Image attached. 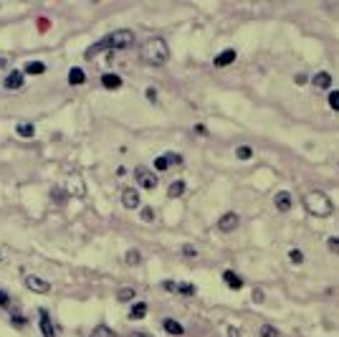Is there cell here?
Returning a JSON list of instances; mask_svg holds the SVG:
<instances>
[{
    "label": "cell",
    "mask_w": 339,
    "mask_h": 337,
    "mask_svg": "<svg viewBox=\"0 0 339 337\" xmlns=\"http://www.w3.org/2000/svg\"><path fill=\"white\" fill-rule=\"evenodd\" d=\"M132 44H134V33H132L129 28H119V30H114V33L104 36V38L96 41L94 46H89V48L84 51V56H86V58H94V56H99L101 51H122V48H129Z\"/></svg>",
    "instance_id": "obj_1"
},
{
    "label": "cell",
    "mask_w": 339,
    "mask_h": 337,
    "mask_svg": "<svg viewBox=\"0 0 339 337\" xmlns=\"http://www.w3.org/2000/svg\"><path fill=\"white\" fill-rule=\"evenodd\" d=\"M170 58V48L165 44V38H160V36H149V38L142 41L139 46V61L147 64V66H162L167 64Z\"/></svg>",
    "instance_id": "obj_2"
},
{
    "label": "cell",
    "mask_w": 339,
    "mask_h": 337,
    "mask_svg": "<svg viewBox=\"0 0 339 337\" xmlns=\"http://www.w3.org/2000/svg\"><path fill=\"white\" fill-rule=\"evenodd\" d=\"M304 208L314 218H327V216H332L334 203H332V198L324 190H312V193L304 196Z\"/></svg>",
    "instance_id": "obj_3"
},
{
    "label": "cell",
    "mask_w": 339,
    "mask_h": 337,
    "mask_svg": "<svg viewBox=\"0 0 339 337\" xmlns=\"http://www.w3.org/2000/svg\"><path fill=\"white\" fill-rule=\"evenodd\" d=\"M134 180L142 185L144 190H155V188H157V182H160V180H157V175H155L152 170H149V168H144V165H139V168L134 170Z\"/></svg>",
    "instance_id": "obj_4"
},
{
    "label": "cell",
    "mask_w": 339,
    "mask_h": 337,
    "mask_svg": "<svg viewBox=\"0 0 339 337\" xmlns=\"http://www.w3.org/2000/svg\"><path fill=\"white\" fill-rule=\"evenodd\" d=\"M25 286H28L30 292H35V294H48V292H51V284H48L46 279L33 276V274H28V276H25Z\"/></svg>",
    "instance_id": "obj_5"
},
{
    "label": "cell",
    "mask_w": 339,
    "mask_h": 337,
    "mask_svg": "<svg viewBox=\"0 0 339 337\" xmlns=\"http://www.w3.org/2000/svg\"><path fill=\"white\" fill-rule=\"evenodd\" d=\"M238 223H241L238 213H223V216H220V220H218V228H220L223 234H231V231H236V228H238Z\"/></svg>",
    "instance_id": "obj_6"
},
{
    "label": "cell",
    "mask_w": 339,
    "mask_h": 337,
    "mask_svg": "<svg viewBox=\"0 0 339 337\" xmlns=\"http://www.w3.org/2000/svg\"><path fill=\"white\" fill-rule=\"evenodd\" d=\"M38 324H41V334L43 337H56V327H53V320L46 310H38Z\"/></svg>",
    "instance_id": "obj_7"
},
{
    "label": "cell",
    "mask_w": 339,
    "mask_h": 337,
    "mask_svg": "<svg viewBox=\"0 0 339 337\" xmlns=\"http://www.w3.org/2000/svg\"><path fill=\"white\" fill-rule=\"evenodd\" d=\"M274 203H276V210H281V213H289V210L294 208V196H291L289 190H281V193H276Z\"/></svg>",
    "instance_id": "obj_8"
},
{
    "label": "cell",
    "mask_w": 339,
    "mask_h": 337,
    "mask_svg": "<svg viewBox=\"0 0 339 337\" xmlns=\"http://www.w3.org/2000/svg\"><path fill=\"white\" fill-rule=\"evenodd\" d=\"M122 206L124 208H139V193H137V188H124Z\"/></svg>",
    "instance_id": "obj_9"
},
{
    "label": "cell",
    "mask_w": 339,
    "mask_h": 337,
    "mask_svg": "<svg viewBox=\"0 0 339 337\" xmlns=\"http://www.w3.org/2000/svg\"><path fill=\"white\" fill-rule=\"evenodd\" d=\"M223 282H225V286L228 289H233V292H238V289H243V279L236 274V272H223Z\"/></svg>",
    "instance_id": "obj_10"
},
{
    "label": "cell",
    "mask_w": 339,
    "mask_h": 337,
    "mask_svg": "<svg viewBox=\"0 0 339 337\" xmlns=\"http://www.w3.org/2000/svg\"><path fill=\"white\" fill-rule=\"evenodd\" d=\"M233 61H236V51H233V48H225V51H220V54L215 56V66H218V68L231 66Z\"/></svg>",
    "instance_id": "obj_11"
},
{
    "label": "cell",
    "mask_w": 339,
    "mask_h": 337,
    "mask_svg": "<svg viewBox=\"0 0 339 337\" xmlns=\"http://www.w3.org/2000/svg\"><path fill=\"white\" fill-rule=\"evenodd\" d=\"M312 84H314L317 89H332V74H327V71L314 74V76H312Z\"/></svg>",
    "instance_id": "obj_12"
},
{
    "label": "cell",
    "mask_w": 339,
    "mask_h": 337,
    "mask_svg": "<svg viewBox=\"0 0 339 337\" xmlns=\"http://www.w3.org/2000/svg\"><path fill=\"white\" fill-rule=\"evenodd\" d=\"M101 86L114 92V89L122 86V76H119V74H104V76H101Z\"/></svg>",
    "instance_id": "obj_13"
},
{
    "label": "cell",
    "mask_w": 339,
    "mask_h": 337,
    "mask_svg": "<svg viewBox=\"0 0 339 337\" xmlns=\"http://www.w3.org/2000/svg\"><path fill=\"white\" fill-rule=\"evenodd\" d=\"M84 82H86V74H84V68L73 66V68L68 71V84H71V86H81Z\"/></svg>",
    "instance_id": "obj_14"
},
{
    "label": "cell",
    "mask_w": 339,
    "mask_h": 337,
    "mask_svg": "<svg viewBox=\"0 0 339 337\" xmlns=\"http://www.w3.org/2000/svg\"><path fill=\"white\" fill-rule=\"evenodd\" d=\"M23 86V71H10L5 79V89H20Z\"/></svg>",
    "instance_id": "obj_15"
},
{
    "label": "cell",
    "mask_w": 339,
    "mask_h": 337,
    "mask_svg": "<svg viewBox=\"0 0 339 337\" xmlns=\"http://www.w3.org/2000/svg\"><path fill=\"white\" fill-rule=\"evenodd\" d=\"M162 327H165V332H167V334H177V337L185 332V327H182L177 320H170V317H167V320H162Z\"/></svg>",
    "instance_id": "obj_16"
},
{
    "label": "cell",
    "mask_w": 339,
    "mask_h": 337,
    "mask_svg": "<svg viewBox=\"0 0 339 337\" xmlns=\"http://www.w3.org/2000/svg\"><path fill=\"white\" fill-rule=\"evenodd\" d=\"M46 71V64L43 61H30V64H25V68H23V74H28V76H38V74H43Z\"/></svg>",
    "instance_id": "obj_17"
},
{
    "label": "cell",
    "mask_w": 339,
    "mask_h": 337,
    "mask_svg": "<svg viewBox=\"0 0 339 337\" xmlns=\"http://www.w3.org/2000/svg\"><path fill=\"white\" fill-rule=\"evenodd\" d=\"M185 188H187L185 180H175V182L170 185V188H167V198H180V196L185 193Z\"/></svg>",
    "instance_id": "obj_18"
},
{
    "label": "cell",
    "mask_w": 339,
    "mask_h": 337,
    "mask_svg": "<svg viewBox=\"0 0 339 337\" xmlns=\"http://www.w3.org/2000/svg\"><path fill=\"white\" fill-rule=\"evenodd\" d=\"M147 314V304L144 302H137L132 310H129V320H142Z\"/></svg>",
    "instance_id": "obj_19"
},
{
    "label": "cell",
    "mask_w": 339,
    "mask_h": 337,
    "mask_svg": "<svg viewBox=\"0 0 339 337\" xmlns=\"http://www.w3.org/2000/svg\"><path fill=\"white\" fill-rule=\"evenodd\" d=\"M89 337H114V330H109L106 324H96Z\"/></svg>",
    "instance_id": "obj_20"
},
{
    "label": "cell",
    "mask_w": 339,
    "mask_h": 337,
    "mask_svg": "<svg viewBox=\"0 0 339 337\" xmlns=\"http://www.w3.org/2000/svg\"><path fill=\"white\" fill-rule=\"evenodd\" d=\"M15 132H18L20 137H33V134H35V127H33L30 122H20V124L15 127Z\"/></svg>",
    "instance_id": "obj_21"
},
{
    "label": "cell",
    "mask_w": 339,
    "mask_h": 337,
    "mask_svg": "<svg viewBox=\"0 0 339 337\" xmlns=\"http://www.w3.org/2000/svg\"><path fill=\"white\" fill-rule=\"evenodd\" d=\"M177 292H180L182 296H193V294H195V284H190V282H180V284H177Z\"/></svg>",
    "instance_id": "obj_22"
},
{
    "label": "cell",
    "mask_w": 339,
    "mask_h": 337,
    "mask_svg": "<svg viewBox=\"0 0 339 337\" xmlns=\"http://www.w3.org/2000/svg\"><path fill=\"white\" fill-rule=\"evenodd\" d=\"M236 158H238V160H251V158H253V150H251L248 144H241V147L236 150Z\"/></svg>",
    "instance_id": "obj_23"
},
{
    "label": "cell",
    "mask_w": 339,
    "mask_h": 337,
    "mask_svg": "<svg viewBox=\"0 0 339 337\" xmlns=\"http://www.w3.org/2000/svg\"><path fill=\"white\" fill-rule=\"evenodd\" d=\"M117 299H119V302H132V299H134V289H132V286H124V289H119Z\"/></svg>",
    "instance_id": "obj_24"
},
{
    "label": "cell",
    "mask_w": 339,
    "mask_h": 337,
    "mask_svg": "<svg viewBox=\"0 0 339 337\" xmlns=\"http://www.w3.org/2000/svg\"><path fill=\"white\" fill-rule=\"evenodd\" d=\"M289 261H291V264H296V266H301V264H304V254H301L299 248H291L289 251Z\"/></svg>",
    "instance_id": "obj_25"
},
{
    "label": "cell",
    "mask_w": 339,
    "mask_h": 337,
    "mask_svg": "<svg viewBox=\"0 0 339 337\" xmlns=\"http://www.w3.org/2000/svg\"><path fill=\"white\" fill-rule=\"evenodd\" d=\"M139 261H142L139 251H127V264H129V266H137Z\"/></svg>",
    "instance_id": "obj_26"
},
{
    "label": "cell",
    "mask_w": 339,
    "mask_h": 337,
    "mask_svg": "<svg viewBox=\"0 0 339 337\" xmlns=\"http://www.w3.org/2000/svg\"><path fill=\"white\" fill-rule=\"evenodd\" d=\"M167 168H170V160H167L165 155L155 158V170H160V172H162V170H167Z\"/></svg>",
    "instance_id": "obj_27"
},
{
    "label": "cell",
    "mask_w": 339,
    "mask_h": 337,
    "mask_svg": "<svg viewBox=\"0 0 339 337\" xmlns=\"http://www.w3.org/2000/svg\"><path fill=\"white\" fill-rule=\"evenodd\" d=\"M261 337H279V330L271 327V324H263L261 327Z\"/></svg>",
    "instance_id": "obj_28"
},
{
    "label": "cell",
    "mask_w": 339,
    "mask_h": 337,
    "mask_svg": "<svg viewBox=\"0 0 339 337\" xmlns=\"http://www.w3.org/2000/svg\"><path fill=\"white\" fill-rule=\"evenodd\" d=\"M327 102H329V106H332L334 112H339V92H337V89L329 92V99H327Z\"/></svg>",
    "instance_id": "obj_29"
},
{
    "label": "cell",
    "mask_w": 339,
    "mask_h": 337,
    "mask_svg": "<svg viewBox=\"0 0 339 337\" xmlns=\"http://www.w3.org/2000/svg\"><path fill=\"white\" fill-rule=\"evenodd\" d=\"M165 158L170 160V165H182V155H177V152H165Z\"/></svg>",
    "instance_id": "obj_30"
},
{
    "label": "cell",
    "mask_w": 339,
    "mask_h": 337,
    "mask_svg": "<svg viewBox=\"0 0 339 337\" xmlns=\"http://www.w3.org/2000/svg\"><path fill=\"white\" fill-rule=\"evenodd\" d=\"M327 246H329L332 254H339V238H337V236H332V238L327 241Z\"/></svg>",
    "instance_id": "obj_31"
},
{
    "label": "cell",
    "mask_w": 339,
    "mask_h": 337,
    "mask_svg": "<svg viewBox=\"0 0 339 337\" xmlns=\"http://www.w3.org/2000/svg\"><path fill=\"white\" fill-rule=\"evenodd\" d=\"M10 322H13V327H18V330L28 324V322H25V317H20V314H13V320H10Z\"/></svg>",
    "instance_id": "obj_32"
},
{
    "label": "cell",
    "mask_w": 339,
    "mask_h": 337,
    "mask_svg": "<svg viewBox=\"0 0 339 337\" xmlns=\"http://www.w3.org/2000/svg\"><path fill=\"white\" fill-rule=\"evenodd\" d=\"M8 304H10V294L0 289V307H8Z\"/></svg>",
    "instance_id": "obj_33"
},
{
    "label": "cell",
    "mask_w": 339,
    "mask_h": 337,
    "mask_svg": "<svg viewBox=\"0 0 339 337\" xmlns=\"http://www.w3.org/2000/svg\"><path fill=\"white\" fill-rule=\"evenodd\" d=\"M142 220H155V210L152 208H142Z\"/></svg>",
    "instance_id": "obj_34"
},
{
    "label": "cell",
    "mask_w": 339,
    "mask_h": 337,
    "mask_svg": "<svg viewBox=\"0 0 339 337\" xmlns=\"http://www.w3.org/2000/svg\"><path fill=\"white\" fill-rule=\"evenodd\" d=\"M51 28V20H46V18H38V30L43 33V30H48Z\"/></svg>",
    "instance_id": "obj_35"
},
{
    "label": "cell",
    "mask_w": 339,
    "mask_h": 337,
    "mask_svg": "<svg viewBox=\"0 0 339 337\" xmlns=\"http://www.w3.org/2000/svg\"><path fill=\"white\" fill-rule=\"evenodd\" d=\"M162 286H165L167 292H177V282H170V279H167V282H162Z\"/></svg>",
    "instance_id": "obj_36"
},
{
    "label": "cell",
    "mask_w": 339,
    "mask_h": 337,
    "mask_svg": "<svg viewBox=\"0 0 339 337\" xmlns=\"http://www.w3.org/2000/svg\"><path fill=\"white\" fill-rule=\"evenodd\" d=\"M147 99L149 102H157V92L155 89H147Z\"/></svg>",
    "instance_id": "obj_37"
},
{
    "label": "cell",
    "mask_w": 339,
    "mask_h": 337,
    "mask_svg": "<svg viewBox=\"0 0 339 337\" xmlns=\"http://www.w3.org/2000/svg\"><path fill=\"white\" fill-rule=\"evenodd\" d=\"M182 254H185V256H195L198 251H195L193 246H185V248H182Z\"/></svg>",
    "instance_id": "obj_38"
},
{
    "label": "cell",
    "mask_w": 339,
    "mask_h": 337,
    "mask_svg": "<svg viewBox=\"0 0 339 337\" xmlns=\"http://www.w3.org/2000/svg\"><path fill=\"white\" fill-rule=\"evenodd\" d=\"M129 337H152V334H149V332H139V330H137V332H129Z\"/></svg>",
    "instance_id": "obj_39"
},
{
    "label": "cell",
    "mask_w": 339,
    "mask_h": 337,
    "mask_svg": "<svg viewBox=\"0 0 339 337\" xmlns=\"http://www.w3.org/2000/svg\"><path fill=\"white\" fill-rule=\"evenodd\" d=\"M228 337H241V332H238V327H228Z\"/></svg>",
    "instance_id": "obj_40"
},
{
    "label": "cell",
    "mask_w": 339,
    "mask_h": 337,
    "mask_svg": "<svg viewBox=\"0 0 339 337\" xmlns=\"http://www.w3.org/2000/svg\"><path fill=\"white\" fill-rule=\"evenodd\" d=\"M296 84H299V86L307 84V76H304V74H299V76H296Z\"/></svg>",
    "instance_id": "obj_41"
}]
</instances>
